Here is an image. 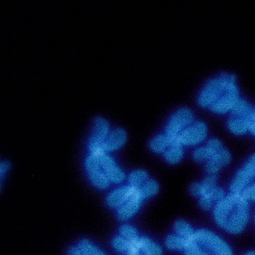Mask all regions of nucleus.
<instances>
[{"label": "nucleus", "instance_id": "f257e3e1", "mask_svg": "<svg viewBox=\"0 0 255 255\" xmlns=\"http://www.w3.org/2000/svg\"><path fill=\"white\" fill-rule=\"evenodd\" d=\"M214 219L222 229L232 234L243 231L250 217L249 201L242 193L230 192L213 208Z\"/></svg>", "mask_w": 255, "mask_h": 255}, {"label": "nucleus", "instance_id": "f03ea898", "mask_svg": "<svg viewBox=\"0 0 255 255\" xmlns=\"http://www.w3.org/2000/svg\"><path fill=\"white\" fill-rule=\"evenodd\" d=\"M240 97L236 76L223 71L208 79L199 90L196 98L198 105L209 109L214 104L235 100Z\"/></svg>", "mask_w": 255, "mask_h": 255}, {"label": "nucleus", "instance_id": "7ed1b4c3", "mask_svg": "<svg viewBox=\"0 0 255 255\" xmlns=\"http://www.w3.org/2000/svg\"><path fill=\"white\" fill-rule=\"evenodd\" d=\"M113 248L124 255H162L161 248L151 240L139 235L129 225H123L112 241Z\"/></svg>", "mask_w": 255, "mask_h": 255}, {"label": "nucleus", "instance_id": "20e7f679", "mask_svg": "<svg viewBox=\"0 0 255 255\" xmlns=\"http://www.w3.org/2000/svg\"><path fill=\"white\" fill-rule=\"evenodd\" d=\"M185 255H233L228 244L212 232L196 230L183 251Z\"/></svg>", "mask_w": 255, "mask_h": 255}, {"label": "nucleus", "instance_id": "39448f33", "mask_svg": "<svg viewBox=\"0 0 255 255\" xmlns=\"http://www.w3.org/2000/svg\"><path fill=\"white\" fill-rule=\"evenodd\" d=\"M195 121L192 111L187 107L176 110L169 117L165 125L164 133L173 139Z\"/></svg>", "mask_w": 255, "mask_h": 255}, {"label": "nucleus", "instance_id": "423d86ee", "mask_svg": "<svg viewBox=\"0 0 255 255\" xmlns=\"http://www.w3.org/2000/svg\"><path fill=\"white\" fill-rule=\"evenodd\" d=\"M92 124L87 144L88 153L104 150L103 143L111 130L109 122L101 116L95 117Z\"/></svg>", "mask_w": 255, "mask_h": 255}, {"label": "nucleus", "instance_id": "0eeeda50", "mask_svg": "<svg viewBox=\"0 0 255 255\" xmlns=\"http://www.w3.org/2000/svg\"><path fill=\"white\" fill-rule=\"evenodd\" d=\"M84 167L88 178L96 189L104 190L110 187L112 183L96 156L88 153L85 158Z\"/></svg>", "mask_w": 255, "mask_h": 255}, {"label": "nucleus", "instance_id": "6e6552de", "mask_svg": "<svg viewBox=\"0 0 255 255\" xmlns=\"http://www.w3.org/2000/svg\"><path fill=\"white\" fill-rule=\"evenodd\" d=\"M255 180V153L247 160L235 174L230 184V192L242 193Z\"/></svg>", "mask_w": 255, "mask_h": 255}, {"label": "nucleus", "instance_id": "1a4fd4ad", "mask_svg": "<svg viewBox=\"0 0 255 255\" xmlns=\"http://www.w3.org/2000/svg\"><path fill=\"white\" fill-rule=\"evenodd\" d=\"M207 127L204 122L194 121L175 139L184 147L193 146L204 141L207 136Z\"/></svg>", "mask_w": 255, "mask_h": 255}, {"label": "nucleus", "instance_id": "9d476101", "mask_svg": "<svg viewBox=\"0 0 255 255\" xmlns=\"http://www.w3.org/2000/svg\"><path fill=\"white\" fill-rule=\"evenodd\" d=\"M91 154L97 157L111 183L121 184L127 178L125 172L110 153L103 151Z\"/></svg>", "mask_w": 255, "mask_h": 255}, {"label": "nucleus", "instance_id": "9b49d317", "mask_svg": "<svg viewBox=\"0 0 255 255\" xmlns=\"http://www.w3.org/2000/svg\"><path fill=\"white\" fill-rule=\"evenodd\" d=\"M136 189L128 184L115 188L107 194V205L113 209L118 210L133 195Z\"/></svg>", "mask_w": 255, "mask_h": 255}, {"label": "nucleus", "instance_id": "f8f14e48", "mask_svg": "<svg viewBox=\"0 0 255 255\" xmlns=\"http://www.w3.org/2000/svg\"><path fill=\"white\" fill-rule=\"evenodd\" d=\"M144 200L138 189L136 188L129 200L116 210L118 218L122 221L130 218L138 212Z\"/></svg>", "mask_w": 255, "mask_h": 255}, {"label": "nucleus", "instance_id": "ddd939ff", "mask_svg": "<svg viewBox=\"0 0 255 255\" xmlns=\"http://www.w3.org/2000/svg\"><path fill=\"white\" fill-rule=\"evenodd\" d=\"M127 140V133L121 128L111 129L102 144L103 150L109 153L121 149Z\"/></svg>", "mask_w": 255, "mask_h": 255}, {"label": "nucleus", "instance_id": "4468645a", "mask_svg": "<svg viewBox=\"0 0 255 255\" xmlns=\"http://www.w3.org/2000/svg\"><path fill=\"white\" fill-rule=\"evenodd\" d=\"M222 148L223 147L220 140L216 138H211L204 146L193 151V159L197 162H206Z\"/></svg>", "mask_w": 255, "mask_h": 255}, {"label": "nucleus", "instance_id": "2eb2a0df", "mask_svg": "<svg viewBox=\"0 0 255 255\" xmlns=\"http://www.w3.org/2000/svg\"><path fill=\"white\" fill-rule=\"evenodd\" d=\"M231 159L230 153L223 147L205 162V170L208 175H216Z\"/></svg>", "mask_w": 255, "mask_h": 255}, {"label": "nucleus", "instance_id": "dca6fc26", "mask_svg": "<svg viewBox=\"0 0 255 255\" xmlns=\"http://www.w3.org/2000/svg\"><path fill=\"white\" fill-rule=\"evenodd\" d=\"M184 153V146L174 139L162 154L167 163L170 164H176L181 161Z\"/></svg>", "mask_w": 255, "mask_h": 255}, {"label": "nucleus", "instance_id": "f3484780", "mask_svg": "<svg viewBox=\"0 0 255 255\" xmlns=\"http://www.w3.org/2000/svg\"><path fill=\"white\" fill-rule=\"evenodd\" d=\"M173 139L164 132L154 136L150 141V149L157 154H163L172 143Z\"/></svg>", "mask_w": 255, "mask_h": 255}, {"label": "nucleus", "instance_id": "a211bd4d", "mask_svg": "<svg viewBox=\"0 0 255 255\" xmlns=\"http://www.w3.org/2000/svg\"><path fill=\"white\" fill-rule=\"evenodd\" d=\"M250 120L231 116L227 122V126L233 133L242 135L249 131Z\"/></svg>", "mask_w": 255, "mask_h": 255}, {"label": "nucleus", "instance_id": "6ab92c4d", "mask_svg": "<svg viewBox=\"0 0 255 255\" xmlns=\"http://www.w3.org/2000/svg\"><path fill=\"white\" fill-rule=\"evenodd\" d=\"M253 109L246 99L240 97L230 112L231 116L250 119Z\"/></svg>", "mask_w": 255, "mask_h": 255}, {"label": "nucleus", "instance_id": "aec40b11", "mask_svg": "<svg viewBox=\"0 0 255 255\" xmlns=\"http://www.w3.org/2000/svg\"><path fill=\"white\" fill-rule=\"evenodd\" d=\"M76 246L82 255H107L100 248L88 239L80 240Z\"/></svg>", "mask_w": 255, "mask_h": 255}, {"label": "nucleus", "instance_id": "412c9836", "mask_svg": "<svg viewBox=\"0 0 255 255\" xmlns=\"http://www.w3.org/2000/svg\"><path fill=\"white\" fill-rule=\"evenodd\" d=\"M148 173L143 169H135L132 171L127 177L128 184L130 186L138 188L149 179Z\"/></svg>", "mask_w": 255, "mask_h": 255}, {"label": "nucleus", "instance_id": "4be33fe9", "mask_svg": "<svg viewBox=\"0 0 255 255\" xmlns=\"http://www.w3.org/2000/svg\"><path fill=\"white\" fill-rule=\"evenodd\" d=\"M145 200L155 195L159 191L158 183L153 179L149 178L141 186L138 188Z\"/></svg>", "mask_w": 255, "mask_h": 255}, {"label": "nucleus", "instance_id": "5701e85b", "mask_svg": "<svg viewBox=\"0 0 255 255\" xmlns=\"http://www.w3.org/2000/svg\"><path fill=\"white\" fill-rule=\"evenodd\" d=\"M249 201H255V180L242 193Z\"/></svg>", "mask_w": 255, "mask_h": 255}, {"label": "nucleus", "instance_id": "b1692460", "mask_svg": "<svg viewBox=\"0 0 255 255\" xmlns=\"http://www.w3.org/2000/svg\"><path fill=\"white\" fill-rule=\"evenodd\" d=\"M10 165L7 161H1L0 165V184L2 185L3 179L7 174V172L9 170Z\"/></svg>", "mask_w": 255, "mask_h": 255}, {"label": "nucleus", "instance_id": "393cba45", "mask_svg": "<svg viewBox=\"0 0 255 255\" xmlns=\"http://www.w3.org/2000/svg\"><path fill=\"white\" fill-rule=\"evenodd\" d=\"M190 193L194 197L199 198L201 194L200 182H194L189 187Z\"/></svg>", "mask_w": 255, "mask_h": 255}, {"label": "nucleus", "instance_id": "a878e982", "mask_svg": "<svg viewBox=\"0 0 255 255\" xmlns=\"http://www.w3.org/2000/svg\"><path fill=\"white\" fill-rule=\"evenodd\" d=\"M67 255H82L77 247L75 246H72L70 247L68 251Z\"/></svg>", "mask_w": 255, "mask_h": 255}, {"label": "nucleus", "instance_id": "bb28decb", "mask_svg": "<svg viewBox=\"0 0 255 255\" xmlns=\"http://www.w3.org/2000/svg\"><path fill=\"white\" fill-rule=\"evenodd\" d=\"M249 131L255 136V121H250Z\"/></svg>", "mask_w": 255, "mask_h": 255}, {"label": "nucleus", "instance_id": "cd10ccee", "mask_svg": "<svg viewBox=\"0 0 255 255\" xmlns=\"http://www.w3.org/2000/svg\"><path fill=\"white\" fill-rule=\"evenodd\" d=\"M250 120V121H255V107L253 108Z\"/></svg>", "mask_w": 255, "mask_h": 255}, {"label": "nucleus", "instance_id": "c85d7f7f", "mask_svg": "<svg viewBox=\"0 0 255 255\" xmlns=\"http://www.w3.org/2000/svg\"><path fill=\"white\" fill-rule=\"evenodd\" d=\"M244 255H255V251H249L246 253Z\"/></svg>", "mask_w": 255, "mask_h": 255}, {"label": "nucleus", "instance_id": "c756f323", "mask_svg": "<svg viewBox=\"0 0 255 255\" xmlns=\"http://www.w3.org/2000/svg\"></svg>", "mask_w": 255, "mask_h": 255}]
</instances>
